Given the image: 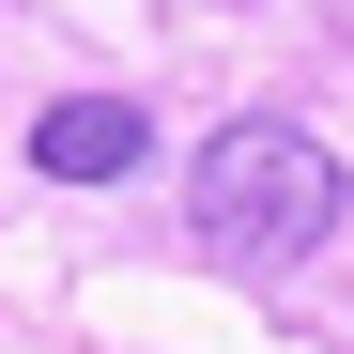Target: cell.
<instances>
[{
    "instance_id": "cell-1",
    "label": "cell",
    "mask_w": 354,
    "mask_h": 354,
    "mask_svg": "<svg viewBox=\"0 0 354 354\" xmlns=\"http://www.w3.org/2000/svg\"><path fill=\"white\" fill-rule=\"evenodd\" d=\"M201 247H231V262H308L324 231H339V154L308 139V124H216V154H201Z\"/></svg>"
},
{
    "instance_id": "cell-2",
    "label": "cell",
    "mask_w": 354,
    "mask_h": 354,
    "mask_svg": "<svg viewBox=\"0 0 354 354\" xmlns=\"http://www.w3.org/2000/svg\"><path fill=\"white\" fill-rule=\"evenodd\" d=\"M154 154V124L124 93H62V108H31V169L46 185H124V169Z\"/></svg>"
}]
</instances>
